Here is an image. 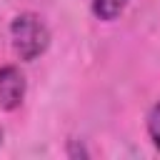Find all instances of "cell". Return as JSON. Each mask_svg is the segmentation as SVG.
<instances>
[{
	"mask_svg": "<svg viewBox=\"0 0 160 160\" xmlns=\"http://www.w3.org/2000/svg\"><path fill=\"white\" fill-rule=\"evenodd\" d=\"M10 40L12 50L20 55V60H35L40 58L50 45V30L35 12H20L10 22Z\"/></svg>",
	"mask_w": 160,
	"mask_h": 160,
	"instance_id": "obj_1",
	"label": "cell"
},
{
	"mask_svg": "<svg viewBox=\"0 0 160 160\" xmlns=\"http://www.w3.org/2000/svg\"><path fill=\"white\" fill-rule=\"evenodd\" d=\"M22 98H25V75L15 65L0 68V108L10 112L20 108Z\"/></svg>",
	"mask_w": 160,
	"mask_h": 160,
	"instance_id": "obj_2",
	"label": "cell"
},
{
	"mask_svg": "<svg viewBox=\"0 0 160 160\" xmlns=\"http://www.w3.org/2000/svg\"><path fill=\"white\" fill-rule=\"evenodd\" d=\"M128 2L130 0H92V12H95L98 20L110 22V20H118L122 15V10L128 8Z\"/></svg>",
	"mask_w": 160,
	"mask_h": 160,
	"instance_id": "obj_3",
	"label": "cell"
},
{
	"mask_svg": "<svg viewBox=\"0 0 160 160\" xmlns=\"http://www.w3.org/2000/svg\"><path fill=\"white\" fill-rule=\"evenodd\" d=\"M148 135H150L152 145L160 150V102L152 105L148 112Z\"/></svg>",
	"mask_w": 160,
	"mask_h": 160,
	"instance_id": "obj_4",
	"label": "cell"
},
{
	"mask_svg": "<svg viewBox=\"0 0 160 160\" xmlns=\"http://www.w3.org/2000/svg\"><path fill=\"white\" fill-rule=\"evenodd\" d=\"M0 145H2V128H0Z\"/></svg>",
	"mask_w": 160,
	"mask_h": 160,
	"instance_id": "obj_5",
	"label": "cell"
}]
</instances>
